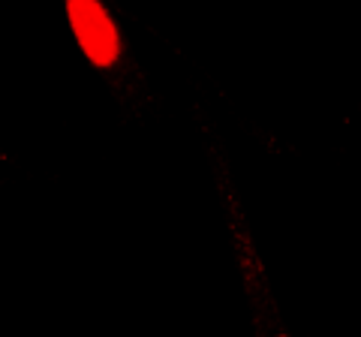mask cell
<instances>
[{
  "label": "cell",
  "mask_w": 361,
  "mask_h": 337,
  "mask_svg": "<svg viewBox=\"0 0 361 337\" xmlns=\"http://www.w3.org/2000/svg\"><path fill=\"white\" fill-rule=\"evenodd\" d=\"M66 18H70V27L90 63L99 70L118 63L121 33L99 0H66Z\"/></svg>",
  "instance_id": "cell-1"
},
{
  "label": "cell",
  "mask_w": 361,
  "mask_h": 337,
  "mask_svg": "<svg viewBox=\"0 0 361 337\" xmlns=\"http://www.w3.org/2000/svg\"><path fill=\"white\" fill-rule=\"evenodd\" d=\"M280 337H283V334H280Z\"/></svg>",
  "instance_id": "cell-2"
}]
</instances>
